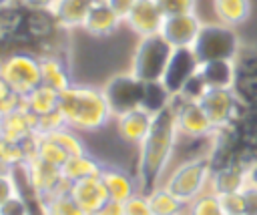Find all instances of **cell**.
I'll return each instance as SVG.
<instances>
[{"label": "cell", "mask_w": 257, "mask_h": 215, "mask_svg": "<svg viewBox=\"0 0 257 215\" xmlns=\"http://www.w3.org/2000/svg\"><path fill=\"white\" fill-rule=\"evenodd\" d=\"M247 185V165L241 161H231L213 169L209 179V191L213 193H233L243 191Z\"/></svg>", "instance_id": "17"}, {"label": "cell", "mask_w": 257, "mask_h": 215, "mask_svg": "<svg viewBox=\"0 0 257 215\" xmlns=\"http://www.w3.org/2000/svg\"><path fill=\"white\" fill-rule=\"evenodd\" d=\"M171 52H173V46L163 38L161 32L139 36V42L135 46L133 60H131V72L143 82L161 80L167 68V62L171 58Z\"/></svg>", "instance_id": "5"}, {"label": "cell", "mask_w": 257, "mask_h": 215, "mask_svg": "<svg viewBox=\"0 0 257 215\" xmlns=\"http://www.w3.org/2000/svg\"><path fill=\"white\" fill-rule=\"evenodd\" d=\"M245 197V215H257V185L247 183L243 187Z\"/></svg>", "instance_id": "39"}, {"label": "cell", "mask_w": 257, "mask_h": 215, "mask_svg": "<svg viewBox=\"0 0 257 215\" xmlns=\"http://www.w3.org/2000/svg\"><path fill=\"white\" fill-rule=\"evenodd\" d=\"M199 74L213 88H233L237 80V58H215L199 64Z\"/></svg>", "instance_id": "19"}, {"label": "cell", "mask_w": 257, "mask_h": 215, "mask_svg": "<svg viewBox=\"0 0 257 215\" xmlns=\"http://www.w3.org/2000/svg\"><path fill=\"white\" fill-rule=\"evenodd\" d=\"M201 26H203V20L199 18L197 12L175 14V16H165L163 26H161V34L173 48L193 46Z\"/></svg>", "instance_id": "12"}, {"label": "cell", "mask_w": 257, "mask_h": 215, "mask_svg": "<svg viewBox=\"0 0 257 215\" xmlns=\"http://www.w3.org/2000/svg\"><path fill=\"white\" fill-rule=\"evenodd\" d=\"M193 52L199 62L215 60V58H237L241 52V38L233 26L223 22H203L197 40L193 42Z\"/></svg>", "instance_id": "4"}, {"label": "cell", "mask_w": 257, "mask_h": 215, "mask_svg": "<svg viewBox=\"0 0 257 215\" xmlns=\"http://www.w3.org/2000/svg\"><path fill=\"white\" fill-rule=\"evenodd\" d=\"M106 189H108V195L110 199L114 201H126L131 199L135 193H139V181H135L126 171L122 169H116V167H110L106 165L104 171L100 173Z\"/></svg>", "instance_id": "21"}, {"label": "cell", "mask_w": 257, "mask_h": 215, "mask_svg": "<svg viewBox=\"0 0 257 215\" xmlns=\"http://www.w3.org/2000/svg\"><path fill=\"white\" fill-rule=\"evenodd\" d=\"M24 169H26V175H28L32 187L36 189V193L40 195L42 201L60 193V191H64V189H68V183L62 177V169L42 161L36 155L30 157L24 163Z\"/></svg>", "instance_id": "11"}, {"label": "cell", "mask_w": 257, "mask_h": 215, "mask_svg": "<svg viewBox=\"0 0 257 215\" xmlns=\"http://www.w3.org/2000/svg\"><path fill=\"white\" fill-rule=\"evenodd\" d=\"M96 0H56L50 8L60 28H82V22Z\"/></svg>", "instance_id": "20"}, {"label": "cell", "mask_w": 257, "mask_h": 215, "mask_svg": "<svg viewBox=\"0 0 257 215\" xmlns=\"http://www.w3.org/2000/svg\"><path fill=\"white\" fill-rule=\"evenodd\" d=\"M151 123H153V115L139 106L116 117V133L124 143L141 145L151 129Z\"/></svg>", "instance_id": "18"}, {"label": "cell", "mask_w": 257, "mask_h": 215, "mask_svg": "<svg viewBox=\"0 0 257 215\" xmlns=\"http://www.w3.org/2000/svg\"><path fill=\"white\" fill-rule=\"evenodd\" d=\"M213 173V165L207 155H197L193 159L183 161L181 165H177L171 175L165 179L163 187L169 189L173 195H177L181 201H185L187 205L199 197L201 193H205L209 189V179Z\"/></svg>", "instance_id": "3"}, {"label": "cell", "mask_w": 257, "mask_h": 215, "mask_svg": "<svg viewBox=\"0 0 257 215\" xmlns=\"http://www.w3.org/2000/svg\"><path fill=\"white\" fill-rule=\"evenodd\" d=\"M143 80L137 78L131 70L128 72H120V74H114L110 76L104 86H102V92L106 96V102L110 106V113L112 117H120L133 109H139L141 106V100H143Z\"/></svg>", "instance_id": "8"}, {"label": "cell", "mask_w": 257, "mask_h": 215, "mask_svg": "<svg viewBox=\"0 0 257 215\" xmlns=\"http://www.w3.org/2000/svg\"><path fill=\"white\" fill-rule=\"evenodd\" d=\"M104 163L92 157L90 153L84 155H70L68 161L62 165V177L66 183H74L84 177H98L104 171Z\"/></svg>", "instance_id": "22"}, {"label": "cell", "mask_w": 257, "mask_h": 215, "mask_svg": "<svg viewBox=\"0 0 257 215\" xmlns=\"http://www.w3.org/2000/svg\"><path fill=\"white\" fill-rule=\"evenodd\" d=\"M10 4H14V0H0V10L6 8V6H10Z\"/></svg>", "instance_id": "44"}, {"label": "cell", "mask_w": 257, "mask_h": 215, "mask_svg": "<svg viewBox=\"0 0 257 215\" xmlns=\"http://www.w3.org/2000/svg\"><path fill=\"white\" fill-rule=\"evenodd\" d=\"M58 102H60V92L56 88L48 86V84H40L30 94L24 96V106L28 111H32L36 117L48 115V113L56 111Z\"/></svg>", "instance_id": "25"}, {"label": "cell", "mask_w": 257, "mask_h": 215, "mask_svg": "<svg viewBox=\"0 0 257 215\" xmlns=\"http://www.w3.org/2000/svg\"><path fill=\"white\" fill-rule=\"evenodd\" d=\"M213 12L227 26H241L251 16V0H213Z\"/></svg>", "instance_id": "24"}, {"label": "cell", "mask_w": 257, "mask_h": 215, "mask_svg": "<svg viewBox=\"0 0 257 215\" xmlns=\"http://www.w3.org/2000/svg\"><path fill=\"white\" fill-rule=\"evenodd\" d=\"M124 215H155L145 193H135L131 199L124 201Z\"/></svg>", "instance_id": "36"}, {"label": "cell", "mask_w": 257, "mask_h": 215, "mask_svg": "<svg viewBox=\"0 0 257 215\" xmlns=\"http://www.w3.org/2000/svg\"><path fill=\"white\" fill-rule=\"evenodd\" d=\"M219 205L225 215H245V197L243 191H233V193H217Z\"/></svg>", "instance_id": "33"}, {"label": "cell", "mask_w": 257, "mask_h": 215, "mask_svg": "<svg viewBox=\"0 0 257 215\" xmlns=\"http://www.w3.org/2000/svg\"><path fill=\"white\" fill-rule=\"evenodd\" d=\"M187 211H189V215H225L221 205H219L217 193H213L209 189L205 193H201L199 197H195L189 203Z\"/></svg>", "instance_id": "30"}, {"label": "cell", "mask_w": 257, "mask_h": 215, "mask_svg": "<svg viewBox=\"0 0 257 215\" xmlns=\"http://www.w3.org/2000/svg\"><path fill=\"white\" fill-rule=\"evenodd\" d=\"M36 123H38V117L22 104L0 117V131L4 139L26 141L36 135Z\"/></svg>", "instance_id": "15"}, {"label": "cell", "mask_w": 257, "mask_h": 215, "mask_svg": "<svg viewBox=\"0 0 257 215\" xmlns=\"http://www.w3.org/2000/svg\"><path fill=\"white\" fill-rule=\"evenodd\" d=\"M203 111L207 113L209 121L213 123L215 131L235 125L243 115V102L235 88H213L209 86L203 96L199 98Z\"/></svg>", "instance_id": "7"}, {"label": "cell", "mask_w": 257, "mask_h": 215, "mask_svg": "<svg viewBox=\"0 0 257 215\" xmlns=\"http://www.w3.org/2000/svg\"><path fill=\"white\" fill-rule=\"evenodd\" d=\"M92 215H124V203L108 199L100 209H96Z\"/></svg>", "instance_id": "41"}, {"label": "cell", "mask_w": 257, "mask_h": 215, "mask_svg": "<svg viewBox=\"0 0 257 215\" xmlns=\"http://www.w3.org/2000/svg\"><path fill=\"white\" fill-rule=\"evenodd\" d=\"M40 70H42V84H48V86L56 88L58 92H62L74 84L66 64L54 54L40 56Z\"/></svg>", "instance_id": "23"}, {"label": "cell", "mask_w": 257, "mask_h": 215, "mask_svg": "<svg viewBox=\"0 0 257 215\" xmlns=\"http://www.w3.org/2000/svg\"><path fill=\"white\" fill-rule=\"evenodd\" d=\"M179 129L173 104L153 115L151 129L143 143L139 145V163H137V181L139 191L149 195L161 185V179L173 159L179 141Z\"/></svg>", "instance_id": "1"}, {"label": "cell", "mask_w": 257, "mask_h": 215, "mask_svg": "<svg viewBox=\"0 0 257 215\" xmlns=\"http://www.w3.org/2000/svg\"><path fill=\"white\" fill-rule=\"evenodd\" d=\"M66 125H68V123H66L64 115L56 109V111H52V113H48V115H40V117H38L36 135H50V133H54V131H58V129H62V127H66Z\"/></svg>", "instance_id": "34"}, {"label": "cell", "mask_w": 257, "mask_h": 215, "mask_svg": "<svg viewBox=\"0 0 257 215\" xmlns=\"http://www.w3.org/2000/svg\"><path fill=\"white\" fill-rule=\"evenodd\" d=\"M171 104L175 111L177 129H179L181 137L191 139V141H205V139L213 137L215 127L209 121V117L203 111L199 100H191V98H183V96L175 94Z\"/></svg>", "instance_id": "9"}, {"label": "cell", "mask_w": 257, "mask_h": 215, "mask_svg": "<svg viewBox=\"0 0 257 215\" xmlns=\"http://www.w3.org/2000/svg\"><path fill=\"white\" fill-rule=\"evenodd\" d=\"M54 2L56 0H18V4H22L24 8H42V10H50Z\"/></svg>", "instance_id": "43"}, {"label": "cell", "mask_w": 257, "mask_h": 215, "mask_svg": "<svg viewBox=\"0 0 257 215\" xmlns=\"http://www.w3.org/2000/svg\"><path fill=\"white\" fill-rule=\"evenodd\" d=\"M120 18H122V22H124V18L128 16V12H131V8L135 6V2L137 0H104Z\"/></svg>", "instance_id": "42"}, {"label": "cell", "mask_w": 257, "mask_h": 215, "mask_svg": "<svg viewBox=\"0 0 257 215\" xmlns=\"http://www.w3.org/2000/svg\"><path fill=\"white\" fill-rule=\"evenodd\" d=\"M165 16L197 12V0H155Z\"/></svg>", "instance_id": "35"}, {"label": "cell", "mask_w": 257, "mask_h": 215, "mask_svg": "<svg viewBox=\"0 0 257 215\" xmlns=\"http://www.w3.org/2000/svg\"><path fill=\"white\" fill-rule=\"evenodd\" d=\"M68 191L88 215H92L96 209H100L110 199L108 189H106L100 175L98 177H84V179H78L74 183H68Z\"/></svg>", "instance_id": "13"}, {"label": "cell", "mask_w": 257, "mask_h": 215, "mask_svg": "<svg viewBox=\"0 0 257 215\" xmlns=\"http://www.w3.org/2000/svg\"><path fill=\"white\" fill-rule=\"evenodd\" d=\"M14 193H16V187H14V181H12L10 173H2L0 171V205L6 199H10Z\"/></svg>", "instance_id": "40"}, {"label": "cell", "mask_w": 257, "mask_h": 215, "mask_svg": "<svg viewBox=\"0 0 257 215\" xmlns=\"http://www.w3.org/2000/svg\"><path fill=\"white\" fill-rule=\"evenodd\" d=\"M42 205H44V215H88L76 203V199L70 195L68 189H64V191L44 199Z\"/></svg>", "instance_id": "28"}, {"label": "cell", "mask_w": 257, "mask_h": 215, "mask_svg": "<svg viewBox=\"0 0 257 215\" xmlns=\"http://www.w3.org/2000/svg\"><path fill=\"white\" fill-rule=\"evenodd\" d=\"M36 157H40L42 161H46V163L56 165V167L62 169V165L68 161L70 153L60 143H56L52 137H48V135H36Z\"/></svg>", "instance_id": "29"}, {"label": "cell", "mask_w": 257, "mask_h": 215, "mask_svg": "<svg viewBox=\"0 0 257 215\" xmlns=\"http://www.w3.org/2000/svg\"><path fill=\"white\" fill-rule=\"evenodd\" d=\"M120 22H122V18L104 0H96L82 22V30L88 32L90 36L104 38V36H110L112 32H116Z\"/></svg>", "instance_id": "16"}, {"label": "cell", "mask_w": 257, "mask_h": 215, "mask_svg": "<svg viewBox=\"0 0 257 215\" xmlns=\"http://www.w3.org/2000/svg\"><path fill=\"white\" fill-rule=\"evenodd\" d=\"M0 74L20 96H26L42 84L40 56L24 50H14L0 58Z\"/></svg>", "instance_id": "6"}, {"label": "cell", "mask_w": 257, "mask_h": 215, "mask_svg": "<svg viewBox=\"0 0 257 215\" xmlns=\"http://www.w3.org/2000/svg\"><path fill=\"white\" fill-rule=\"evenodd\" d=\"M199 58L193 52L191 46H181V48H173L171 58L167 62V68L163 72L161 82L167 86V90L175 96L183 90V86L187 84V80L197 74L199 70Z\"/></svg>", "instance_id": "10"}, {"label": "cell", "mask_w": 257, "mask_h": 215, "mask_svg": "<svg viewBox=\"0 0 257 215\" xmlns=\"http://www.w3.org/2000/svg\"><path fill=\"white\" fill-rule=\"evenodd\" d=\"M0 215H30V211H28L26 201L18 193H14L10 199H6L0 205Z\"/></svg>", "instance_id": "38"}, {"label": "cell", "mask_w": 257, "mask_h": 215, "mask_svg": "<svg viewBox=\"0 0 257 215\" xmlns=\"http://www.w3.org/2000/svg\"><path fill=\"white\" fill-rule=\"evenodd\" d=\"M163 20H165V14L161 12V8L157 6L155 0H137L135 6L131 8L128 16L124 18L128 28L139 36H149V34L161 32Z\"/></svg>", "instance_id": "14"}, {"label": "cell", "mask_w": 257, "mask_h": 215, "mask_svg": "<svg viewBox=\"0 0 257 215\" xmlns=\"http://www.w3.org/2000/svg\"><path fill=\"white\" fill-rule=\"evenodd\" d=\"M48 137H52L56 143H60L70 155H84V153H88L86 147H84V143H82V139L78 137L76 129H72L68 125L62 127V129H58V131H54V133H50Z\"/></svg>", "instance_id": "31"}, {"label": "cell", "mask_w": 257, "mask_h": 215, "mask_svg": "<svg viewBox=\"0 0 257 215\" xmlns=\"http://www.w3.org/2000/svg\"><path fill=\"white\" fill-rule=\"evenodd\" d=\"M0 137H2V131H0ZM0 171H2V173H8V171H6V169H4L2 165H0Z\"/></svg>", "instance_id": "45"}, {"label": "cell", "mask_w": 257, "mask_h": 215, "mask_svg": "<svg viewBox=\"0 0 257 215\" xmlns=\"http://www.w3.org/2000/svg\"><path fill=\"white\" fill-rule=\"evenodd\" d=\"M147 197H149V203L155 215H183V211L189 207L185 201H181L177 195H173L163 185H159Z\"/></svg>", "instance_id": "26"}, {"label": "cell", "mask_w": 257, "mask_h": 215, "mask_svg": "<svg viewBox=\"0 0 257 215\" xmlns=\"http://www.w3.org/2000/svg\"><path fill=\"white\" fill-rule=\"evenodd\" d=\"M207 88H209L207 82L203 80V76H201L199 70H197V74H193V76L187 80V84L183 86V90L179 92V96H183V98H191V100H199Z\"/></svg>", "instance_id": "37"}, {"label": "cell", "mask_w": 257, "mask_h": 215, "mask_svg": "<svg viewBox=\"0 0 257 215\" xmlns=\"http://www.w3.org/2000/svg\"><path fill=\"white\" fill-rule=\"evenodd\" d=\"M58 111L64 115L68 127L82 133L100 131L112 119L102 88L84 84H72L66 90H62Z\"/></svg>", "instance_id": "2"}, {"label": "cell", "mask_w": 257, "mask_h": 215, "mask_svg": "<svg viewBox=\"0 0 257 215\" xmlns=\"http://www.w3.org/2000/svg\"><path fill=\"white\" fill-rule=\"evenodd\" d=\"M173 102V94L167 90V86L161 80H149L143 84V100L141 109H145L151 115H157L159 111L167 109Z\"/></svg>", "instance_id": "27"}, {"label": "cell", "mask_w": 257, "mask_h": 215, "mask_svg": "<svg viewBox=\"0 0 257 215\" xmlns=\"http://www.w3.org/2000/svg\"><path fill=\"white\" fill-rule=\"evenodd\" d=\"M24 104V96H20L12 86L10 82L0 74V117L22 106Z\"/></svg>", "instance_id": "32"}]
</instances>
